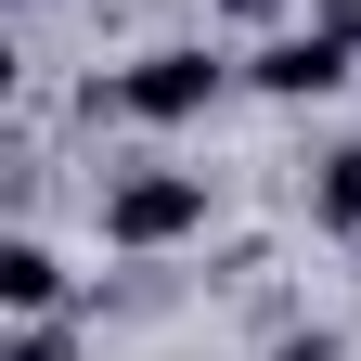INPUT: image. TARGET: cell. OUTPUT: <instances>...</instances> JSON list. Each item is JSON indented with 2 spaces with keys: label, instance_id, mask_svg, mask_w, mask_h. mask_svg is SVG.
<instances>
[{
  "label": "cell",
  "instance_id": "obj_1",
  "mask_svg": "<svg viewBox=\"0 0 361 361\" xmlns=\"http://www.w3.org/2000/svg\"><path fill=\"white\" fill-rule=\"evenodd\" d=\"M219 90H233V65H219L207 39H155V52H129L116 78H90V116H129V129H194Z\"/></svg>",
  "mask_w": 361,
  "mask_h": 361
},
{
  "label": "cell",
  "instance_id": "obj_2",
  "mask_svg": "<svg viewBox=\"0 0 361 361\" xmlns=\"http://www.w3.org/2000/svg\"><path fill=\"white\" fill-rule=\"evenodd\" d=\"M90 219H104L116 258H168L207 233V168H116L104 194H90Z\"/></svg>",
  "mask_w": 361,
  "mask_h": 361
},
{
  "label": "cell",
  "instance_id": "obj_3",
  "mask_svg": "<svg viewBox=\"0 0 361 361\" xmlns=\"http://www.w3.org/2000/svg\"><path fill=\"white\" fill-rule=\"evenodd\" d=\"M245 78L271 90V104H323V90H348V39H323V26H284V39H271Z\"/></svg>",
  "mask_w": 361,
  "mask_h": 361
},
{
  "label": "cell",
  "instance_id": "obj_4",
  "mask_svg": "<svg viewBox=\"0 0 361 361\" xmlns=\"http://www.w3.org/2000/svg\"><path fill=\"white\" fill-rule=\"evenodd\" d=\"M0 310H13V323H52V310H65V258L39 245V233L0 245Z\"/></svg>",
  "mask_w": 361,
  "mask_h": 361
},
{
  "label": "cell",
  "instance_id": "obj_5",
  "mask_svg": "<svg viewBox=\"0 0 361 361\" xmlns=\"http://www.w3.org/2000/svg\"><path fill=\"white\" fill-rule=\"evenodd\" d=\"M310 219H323L336 245H361V142H323V155H310Z\"/></svg>",
  "mask_w": 361,
  "mask_h": 361
},
{
  "label": "cell",
  "instance_id": "obj_6",
  "mask_svg": "<svg viewBox=\"0 0 361 361\" xmlns=\"http://www.w3.org/2000/svg\"><path fill=\"white\" fill-rule=\"evenodd\" d=\"M0 361H78V336H65V323H26L13 348H0Z\"/></svg>",
  "mask_w": 361,
  "mask_h": 361
},
{
  "label": "cell",
  "instance_id": "obj_7",
  "mask_svg": "<svg viewBox=\"0 0 361 361\" xmlns=\"http://www.w3.org/2000/svg\"><path fill=\"white\" fill-rule=\"evenodd\" d=\"M310 26H323V39H348V52H361V0H323Z\"/></svg>",
  "mask_w": 361,
  "mask_h": 361
},
{
  "label": "cell",
  "instance_id": "obj_8",
  "mask_svg": "<svg viewBox=\"0 0 361 361\" xmlns=\"http://www.w3.org/2000/svg\"><path fill=\"white\" fill-rule=\"evenodd\" d=\"M207 13H219V26H271L284 0H207Z\"/></svg>",
  "mask_w": 361,
  "mask_h": 361
},
{
  "label": "cell",
  "instance_id": "obj_9",
  "mask_svg": "<svg viewBox=\"0 0 361 361\" xmlns=\"http://www.w3.org/2000/svg\"><path fill=\"white\" fill-rule=\"evenodd\" d=\"M271 361H348L336 336H284V348H271Z\"/></svg>",
  "mask_w": 361,
  "mask_h": 361
}]
</instances>
